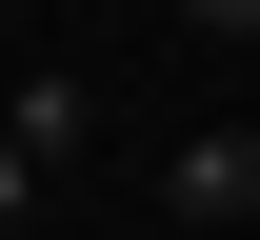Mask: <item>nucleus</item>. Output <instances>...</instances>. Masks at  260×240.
Instances as JSON below:
<instances>
[{
    "mask_svg": "<svg viewBox=\"0 0 260 240\" xmlns=\"http://www.w3.org/2000/svg\"><path fill=\"white\" fill-rule=\"evenodd\" d=\"M240 220H260V120H200L160 160V240H240Z\"/></svg>",
    "mask_w": 260,
    "mask_h": 240,
    "instance_id": "obj_1",
    "label": "nucleus"
},
{
    "mask_svg": "<svg viewBox=\"0 0 260 240\" xmlns=\"http://www.w3.org/2000/svg\"><path fill=\"white\" fill-rule=\"evenodd\" d=\"M80 140H100V80H60V60H40V80H20V160H40V180H60V160H80Z\"/></svg>",
    "mask_w": 260,
    "mask_h": 240,
    "instance_id": "obj_2",
    "label": "nucleus"
},
{
    "mask_svg": "<svg viewBox=\"0 0 260 240\" xmlns=\"http://www.w3.org/2000/svg\"><path fill=\"white\" fill-rule=\"evenodd\" d=\"M20 220H40V160H20V120H0V240H20Z\"/></svg>",
    "mask_w": 260,
    "mask_h": 240,
    "instance_id": "obj_3",
    "label": "nucleus"
}]
</instances>
